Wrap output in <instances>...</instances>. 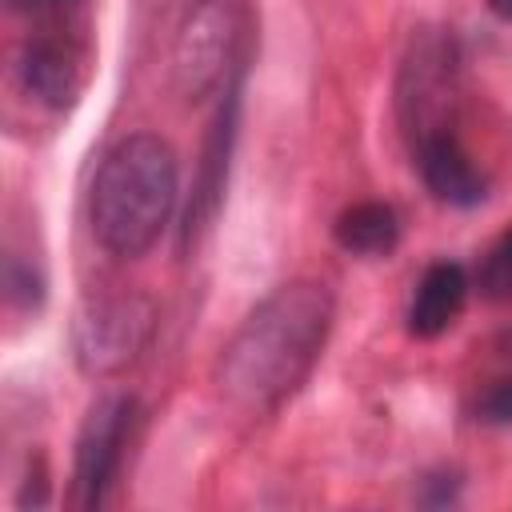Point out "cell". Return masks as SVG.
<instances>
[{"label":"cell","instance_id":"obj_6","mask_svg":"<svg viewBox=\"0 0 512 512\" xmlns=\"http://www.w3.org/2000/svg\"><path fill=\"white\" fill-rule=\"evenodd\" d=\"M156 304L144 292H112L88 300L72 324V356L88 376H120L148 348Z\"/></svg>","mask_w":512,"mask_h":512},{"label":"cell","instance_id":"obj_13","mask_svg":"<svg viewBox=\"0 0 512 512\" xmlns=\"http://www.w3.org/2000/svg\"><path fill=\"white\" fill-rule=\"evenodd\" d=\"M476 288L492 304H508L512 300V228L500 240H492V248L480 256Z\"/></svg>","mask_w":512,"mask_h":512},{"label":"cell","instance_id":"obj_7","mask_svg":"<svg viewBox=\"0 0 512 512\" xmlns=\"http://www.w3.org/2000/svg\"><path fill=\"white\" fill-rule=\"evenodd\" d=\"M140 420V404L128 392L100 396L76 436V456H72V504L76 508H104L112 496V484L120 480L132 432Z\"/></svg>","mask_w":512,"mask_h":512},{"label":"cell","instance_id":"obj_8","mask_svg":"<svg viewBox=\"0 0 512 512\" xmlns=\"http://www.w3.org/2000/svg\"><path fill=\"white\" fill-rule=\"evenodd\" d=\"M240 108H244V76H236L216 96V116H212L208 136L200 144V160H196V172H192V192H188L184 220H180V252L200 244V236L212 228V220L224 204L232 152H236V136H240Z\"/></svg>","mask_w":512,"mask_h":512},{"label":"cell","instance_id":"obj_10","mask_svg":"<svg viewBox=\"0 0 512 512\" xmlns=\"http://www.w3.org/2000/svg\"><path fill=\"white\" fill-rule=\"evenodd\" d=\"M468 288H472V280H468L464 264H456V260H432L420 272V280H416V288L408 296V308H404L408 336H416V340L444 336L456 324V316L464 312Z\"/></svg>","mask_w":512,"mask_h":512},{"label":"cell","instance_id":"obj_12","mask_svg":"<svg viewBox=\"0 0 512 512\" xmlns=\"http://www.w3.org/2000/svg\"><path fill=\"white\" fill-rule=\"evenodd\" d=\"M48 296V280H44V268L36 256L20 252V248H8L4 252V300L12 312H40Z\"/></svg>","mask_w":512,"mask_h":512},{"label":"cell","instance_id":"obj_5","mask_svg":"<svg viewBox=\"0 0 512 512\" xmlns=\"http://www.w3.org/2000/svg\"><path fill=\"white\" fill-rule=\"evenodd\" d=\"M396 120L408 148L432 132H456L460 108V44L448 28L412 32L396 68Z\"/></svg>","mask_w":512,"mask_h":512},{"label":"cell","instance_id":"obj_14","mask_svg":"<svg viewBox=\"0 0 512 512\" xmlns=\"http://www.w3.org/2000/svg\"><path fill=\"white\" fill-rule=\"evenodd\" d=\"M472 416L488 428H508L512 424V376L488 380L472 400Z\"/></svg>","mask_w":512,"mask_h":512},{"label":"cell","instance_id":"obj_16","mask_svg":"<svg viewBox=\"0 0 512 512\" xmlns=\"http://www.w3.org/2000/svg\"><path fill=\"white\" fill-rule=\"evenodd\" d=\"M488 8H492V16H500L504 24H512V0H488Z\"/></svg>","mask_w":512,"mask_h":512},{"label":"cell","instance_id":"obj_3","mask_svg":"<svg viewBox=\"0 0 512 512\" xmlns=\"http://www.w3.org/2000/svg\"><path fill=\"white\" fill-rule=\"evenodd\" d=\"M8 8L28 20L12 60L16 84L36 104L68 112L84 96L96 64L92 0H8Z\"/></svg>","mask_w":512,"mask_h":512},{"label":"cell","instance_id":"obj_2","mask_svg":"<svg viewBox=\"0 0 512 512\" xmlns=\"http://www.w3.org/2000/svg\"><path fill=\"white\" fill-rule=\"evenodd\" d=\"M180 200V168L156 132L120 136L96 168L88 216L96 244L116 260L144 256L168 228Z\"/></svg>","mask_w":512,"mask_h":512},{"label":"cell","instance_id":"obj_1","mask_svg":"<svg viewBox=\"0 0 512 512\" xmlns=\"http://www.w3.org/2000/svg\"><path fill=\"white\" fill-rule=\"evenodd\" d=\"M336 324V296L324 280L296 276L276 284L256 308L236 324L216 360L220 396L248 412H280L320 364Z\"/></svg>","mask_w":512,"mask_h":512},{"label":"cell","instance_id":"obj_9","mask_svg":"<svg viewBox=\"0 0 512 512\" xmlns=\"http://www.w3.org/2000/svg\"><path fill=\"white\" fill-rule=\"evenodd\" d=\"M412 164L424 188L448 208H476L488 196V180L456 132H432L412 144Z\"/></svg>","mask_w":512,"mask_h":512},{"label":"cell","instance_id":"obj_11","mask_svg":"<svg viewBox=\"0 0 512 512\" xmlns=\"http://www.w3.org/2000/svg\"><path fill=\"white\" fill-rule=\"evenodd\" d=\"M400 212L388 200H356L332 220V240L360 260H384L400 248Z\"/></svg>","mask_w":512,"mask_h":512},{"label":"cell","instance_id":"obj_4","mask_svg":"<svg viewBox=\"0 0 512 512\" xmlns=\"http://www.w3.org/2000/svg\"><path fill=\"white\" fill-rule=\"evenodd\" d=\"M248 0H192L172 40V88L188 104L220 96L244 76Z\"/></svg>","mask_w":512,"mask_h":512},{"label":"cell","instance_id":"obj_15","mask_svg":"<svg viewBox=\"0 0 512 512\" xmlns=\"http://www.w3.org/2000/svg\"><path fill=\"white\" fill-rule=\"evenodd\" d=\"M416 500L424 508H448V504H456L460 500V472H452V468L428 472L424 484H420V492H416Z\"/></svg>","mask_w":512,"mask_h":512}]
</instances>
